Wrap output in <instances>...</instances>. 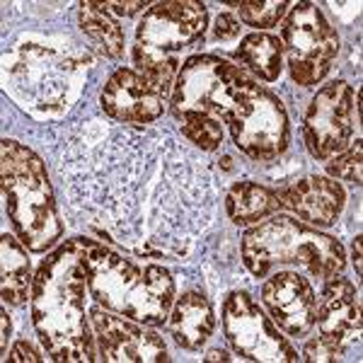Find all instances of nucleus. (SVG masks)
<instances>
[{
    "mask_svg": "<svg viewBox=\"0 0 363 363\" xmlns=\"http://www.w3.org/2000/svg\"><path fill=\"white\" fill-rule=\"evenodd\" d=\"M0 179L15 235L34 255H49L63 238V220L44 160L20 140L5 138L0 143Z\"/></svg>",
    "mask_w": 363,
    "mask_h": 363,
    "instance_id": "6",
    "label": "nucleus"
},
{
    "mask_svg": "<svg viewBox=\"0 0 363 363\" xmlns=\"http://www.w3.org/2000/svg\"><path fill=\"white\" fill-rule=\"evenodd\" d=\"M80 262L85 269L87 294L97 306L148 327L167 322L177 286L165 267L138 264L90 238H83Z\"/></svg>",
    "mask_w": 363,
    "mask_h": 363,
    "instance_id": "4",
    "label": "nucleus"
},
{
    "mask_svg": "<svg viewBox=\"0 0 363 363\" xmlns=\"http://www.w3.org/2000/svg\"><path fill=\"white\" fill-rule=\"evenodd\" d=\"M354 102V90L344 80H335L315 92L303 119V138L318 162L332 160L351 145L361 116Z\"/></svg>",
    "mask_w": 363,
    "mask_h": 363,
    "instance_id": "12",
    "label": "nucleus"
},
{
    "mask_svg": "<svg viewBox=\"0 0 363 363\" xmlns=\"http://www.w3.org/2000/svg\"><path fill=\"white\" fill-rule=\"evenodd\" d=\"M104 8L109 10L112 15H119V17H131V15H138L143 13V8H148V3H104Z\"/></svg>",
    "mask_w": 363,
    "mask_h": 363,
    "instance_id": "28",
    "label": "nucleus"
},
{
    "mask_svg": "<svg viewBox=\"0 0 363 363\" xmlns=\"http://www.w3.org/2000/svg\"><path fill=\"white\" fill-rule=\"evenodd\" d=\"M322 296L315 308V325L318 337L335 344L344 351L349 342H359L361 335V301L356 286L344 277L327 279Z\"/></svg>",
    "mask_w": 363,
    "mask_h": 363,
    "instance_id": "17",
    "label": "nucleus"
},
{
    "mask_svg": "<svg viewBox=\"0 0 363 363\" xmlns=\"http://www.w3.org/2000/svg\"><path fill=\"white\" fill-rule=\"evenodd\" d=\"M0 322H3V337H0V351H3V361L8 356V342H10V320H8V306L0 310Z\"/></svg>",
    "mask_w": 363,
    "mask_h": 363,
    "instance_id": "29",
    "label": "nucleus"
},
{
    "mask_svg": "<svg viewBox=\"0 0 363 363\" xmlns=\"http://www.w3.org/2000/svg\"><path fill=\"white\" fill-rule=\"evenodd\" d=\"M83 238L68 240L46 255L32 281V325L46 361H97L95 337L87 313V279L80 262Z\"/></svg>",
    "mask_w": 363,
    "mask_h": 363,
    "instance_id": "2",
    "label": "nucleus"
},
{
    "mask_svg": "<svg viewBox=\"0 0 363 363\" xmlns=\"http://www.w3.org/2000/svg\"><path fill=\"white\" fill-rule=\"evenodd\" d=\"M252 78L255 75L228 58L211 54L186 58L169 95V112L182 136L201 153L218 150L223 145L225 119Z\"/></svg>",
    "mask_w": 363,
    "mask_h": 363,
    "instance_id": "3",
    "label": "nucleus"
},
{
    "mask_svg": "<svg viewBox=\"0 0 363 363\" xmlns=\"http://www.w3.org/2000/svg\"><path fill=\"white\" fill-rule=\"evenodd\" d=\"M206 29L208 10L203 3L165 0L150 5L136 27V70L169 97L182 68V54L196 49Z\"/></svg>",
    "mask_w": 363,
    "mask_h": 363,
    "instance_id": "8",
    "label": "nucleus"
},
{
    "mask_svg": "<svg viewBox=\"0 0 363 363\" xmlns=\"http://www.w3.org/2000/svg\"><path fill=\"white\" fill-rule=\"evenodd\" d=\"M44 359H46V356L39 354L32 344L25 342V339H22V342H17L13 347V351L5 356V361H44Z\"/></svg>",
    "mask_w": 363,
    "mask_h": 363,
    "instance_id": "27",
    "label": "nucleus"
},
{
    "mask_svg": "<svg viewBox=\"0 0 363 363\" xmlns=\"http://www.w3.org/2000/svg\"><path fill=\"white\" fill-rule=\"evenodd\" d=\"M58 174L78 223L140 259L189 257L216 213L213 172L167 128L87 121Z\"/></svg>",
    "mask_w": 363,
    "mask_h": 363,
    "instance_id": "1",
    "label": "nucleus"
},
{
    "mask_svg": "<svg viewBox=\"0 0 363 363\" xmlns=\"http://www.w3.org/2000/svg\"><path fill=\"white\" fill-rule=\"evenodd\" d=\"M169 97L136 68H116L102 87L99 107L114 124L150 126L165 114Z\"/></svg>",
    "mask_w": 363,
    "mask_h": 363,
    "instance_id": "14",
    "label": "nucleus"
},
{
    "mask_svg": "<svg viewBox=\"0 0 363 363\" xmlns=\"http://www.w3.org/2000/svg\"><path fill=\"white\" fill-rule=\"evenodd\" d=\"M238 34H240V22L230 13H220L218 17H216L213 37L218 39V42H230V39H238Z\"/></svg>",
    "mask_w": 363,
    "mask_h": 363,
    "instance_id": "26",
    "label": "nucleus"
},
{
    "mask_svg": "<svg viewBox=\"0 0 363 363\" xmlns=\"http://www.w3.org/2000/svg\"><path fill=\"white\" fill-rule=\"evenodd\" d=\"M203 361H233V356H228V351H220V349H213L203 356Z\"/></svg>",
    "mask_w": 363,
    "mask_h": 363,
    "instance_id": "31",
    "label": "nucleus"
},
{
    "mask_svg": "<svg viewBox=\"0 0 363 363\" xmlns=\"http://www.w3.org/2000/svg\"><path fill=\"white\" fill-rule=\"evenodd\" d=\"M342 354H344V351L339 349V347H335V344L325 342L322 337H315V339H310V342L306 344L301 359L303 361H320V363H325V361L342 359Z\"/></svg>",
    "mask_w": 363,
    "mask_h": 363,
    "instance_id": "25",
    "label": "nucleus"
},
{
    "mask_svg": "<svg viewBox=\"0 0 363 363\" xmlns=\"http://www.w3.org/2000/svg\"><path fill=\"white\" fill-rule=\"evenodd\" d=\"M225 124L235 148L255 162H272L289 148L291 126L284 102L257 78L247 83Z\"/></svg>",
    "mask_w": 363,
    "mask_h": 363,
    "instance_id": "9",
    "label": "nucleus"
},
{
    "mask_svg": "<svg viewBox=\"0 0 363 363\" xmlns=\"http://www.w3.org/2000/svg\"><path fill=\"white\" fill-rule=\"evenodd\" d=\"M281 211L277 189L257 182H235L225 191V213L235 225H252Z\"/></svg>",
    "mask_w": 363,
    "mask_h": 363,
    "instance_id": "20",
    "label": "nucleus"
},
{
    "mask_svg": "<svg viewBox=\"0 0 363 363\" xmlns=\"http://www.w3.org/2000/svg\"><path fill=\"white\" fill-rule=\"evenodd\" d=\"M97 339V356L104 363H160L169 361L167 344L157 332L136 320L116 318L112 310L95 306L87 310Z\"/></svg>",
    "mask_w": 363,
    "mask_h": 363,
    "instance_id": "13",
    "label": "nucleus"
},
{
    "mask_svg": "<svg viewBox=\"0 0 363 363\" xmlns=\"http://www.w3.org/2000/svg\"><path fill=\"white\" fill-rule=\"evenodd\" d=\"M361 172H363V148L361 140L351 143L344 153L335 155L332 160H327V174L332 179H342L349 184L361 186Z\"/></svg>",
    "mask_w": 363,
    "mask_h": 363,
    "instance_id": "24",
    "label": "nucleus"
},
{
    "mask_svg": "<svg viewBox=\"0 0 363 363\" xmlns=\"http://www.w3.org/2000/svg\"><path fill=\"white\" fill-rule=\"evenodd\" d=\"M284 58L291 80L315 87L327 78L339 54V37L315 3H296L281 25Z\"/></svg>",
    "mask_w": 363,
    "mask_h": 363,
    "instance_id": "10",
    "label": "nucleus"
},
{
    "mask_svg": "<svg viewBox=\"0 0 363 363\" xmlns=\"http://www.w3.org/2000/svg\"><path fill=\"white\" fill-rule=\"evenodd\" d=\"M240 257L255 279L269 277L274 267H301L313 279H332L344 272L347 255L337 238L306 225L291 216H272L264 223L245 230Z\"/></svg>",
    "mask_w": 363,
    "mask_h": 363,
    "instance_id": "7",
    "label": "nucleus"
},
{
    "mask_svg": "<svg viewBox=\"0 0 363 363\" xmlns=\"http://www.w3.org/2000/svg\"><path fill=\"white\" fill-rule=\"evenodd\" d=\"M230 8L238 10L240 20L245 25L255 27V29H269L277 27L281 20L286 17V13L291 10V3H284V0H269V3H235Z\"/></svg>",
    "mask_w": 363,
    "mask_h": 363,
    "instance_id": "23",
    "label": "nucleus"
},
{
    "mask_svg": "<svg viewBox=\"0 0 363 363\" xmlns=\"http://www.w3.org/2000/svg\"><path fill=\"white\" fill-rule=\"evenodd\" d=\"M235 58L257 80L274 83V80H279L281 70H284V44L274 34L255 32L240 42Z\"/></svg>",
    "mask_w": 363,
    "mask_h": 363,
    "instance_id": "22",
    "label": "nucleus"
},
{
    "mask_svg": "<svg viewBox=\"0 0 363 363\" xmlns=\"http://www.w3.org/2000/svg\"><path fill=\"white\" fill-rule=\"evenodd\" d=\"M262 303L269 318L289 337H308L315 327V296L313 284L298 272H279L262 286Z\"/></svg>",
    "mask_w": 363,
    "mask_h": 363,
    "instance_id": "15",
    "label": "nucleus"
},
{
    "mask_svg": "<svg viewBox=\"0 0 363 363\" xmlns=\"http://www.w3.org/2000/svg\"><path fill=\"white\" fill-rule=\"evenodd\" d=\"M90 54L70 39L25 37L3 56L5 90L32 112H66L83 90Z\"/></svg>",
    "mask_w": 363,
    "mask_h": 363,
    "instance_id": "5",
    "label": "nucleus"
},
{
    "mask_svg": "<svg viewBox=\"0 0 363 363\" xmlns=\"http://www.w3.org/2000/svg\"><path fill=\"white\" fill-rule=\"evenodd\" d=\"M223 332L240 359L262 363H296L301 361L269 315L245 291H233L223 301Z\"/></svg>",
    "mask_w": 363,
    "mask_h": 363,
    "instance_id": "11",
    "label": "nucleus"
},
{
    "mask_svg": "<svg viewBox=\"0 0 363 363\" xmlns=\"http://www.w3.org/2000/svg\"><path fill=\"white\" fill-rule=\"evenodd\" d=\"M78 25L80 32L85 34V39L90 42V46H95L104 58L119 61L124 56L126 51L124 29L119 27V22L114 20L112 13L104 8V3H80Z\"/></svg>",
    "mask_w": 363,
    "mask_h": 363,
    "instance_id": "21",
    "label": "nucleus"
},
{
    "mask_svg": "<svg viewBox=\"0 0 363 363\" xmlns=\"http://www.w3.org/2000/svg\"><path fill=\"white\" fill-rule=\"evenodd\" d=\"M361 235H356L354 240V247H351V259H354V267H356V274L361 277Z\"/></svg>",
    "mask_w": 363,
    "mask_h": 363,
    "instance_id": "30",
    "label": "nucleus"
},
{
    "mask_svg": "<svg viewBox=\"0 0 363 363\" xmlns=\"http://www.w3.org/2000/svg\"><path fill=\"white\" fill-rule=\"evenodd\" d=\"M167 325L177 347L184 351H199L216 330L213 306L199 291H186L179 298H174Z\"/></svg>",
    "mask_w": 363,
    "mask_h": 363,
    "instance_id": "18",
    "label": "nucleus"
},
{
    "mask_svg": "<svg viewBox=\"0 0 363 363\" xmlns=\"http://www.w3.org/2000/svg\"><path fill=\"white\" fill-rule=\"evenodd\" d=\"M0 264H3V306L20 308L27 303V296L32 294V264H29L27 247L20 242L17 235L3 233L0 238Z\"/></svg>",
    "mask_w": 363,
    "mask_h": 363,
    "instance_id": "19",
    "label": "nucleus"
},
{
    "mask_svg": "<svg viewBox=\"0 0 363 363\" xmlns=\"http://www.w3.org/2000/svg\"><path fill=\"white\" fill-rule=\"evenodd\" d=\"M281 208L296 213L313 228H330L335 225L347 206V191L332 177H313L298 179L294 184H286L277 189Z\"/></svg>",
    "mask_w": 363,
    "mask_h": 363,
    "instance_id": "16",
    "label": "nucleus"
}]
</instances>
